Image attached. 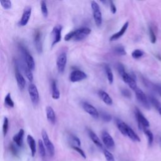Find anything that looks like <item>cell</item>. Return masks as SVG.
Masks as SVG:
<instances>
[{
    "instance_id": "obj_1",
    "label": "cell",
    "mask_w": 161,
    "mask_h": 161,
    "mask_svg": "<svg viewBox=\"0 0 161 161\" xmlns=\"http://www.w3.org/2000/svg\"><path fill=\"white\" fill-rule=\"evenodd\" d=\"M91 30L88 27H82L75 30L71 31L64 37L65 41H69L73 39L75 41H80L84 39L86 37L90 34Z\"/></svg>"
},
{
    "instance_id": "obj_2",
    "label": "cell",
    "mask_w": 161,
    "mask_h": 161,
    "mask_svg": "<svg viewBox=\"0 0 161 161\" xmlns=\"http://www.w3.org/2000/svg\"><path fill=\"white\" fill-rule=\"evenodd\" d=\"M117 70L119 71L120 75L122 78L124 82L127 83L129 87L132 90L135 91L137 88V83H136V79L134 75L129 74L125 71V69L124 66L121 63H119L117 64Z\"/></svg>"
},
{
    "instance_id": "obj_3",
    "label": "cell",
    "mask_w": 161,
    "mask_h": 161,
    "mask_svg": "<svg viewBox=\"0 0 161 161\" xmlns=\"http://www.w3.org/2000/svg\"><path fill=\"white\" fill-rule=\"evenodd\" d=\"M91 8L92 10V14H93L94 20L97 25V27H100L101 26L103 23V17L101 9L98 3L95 1H92L91 3Z\"/></svg>"
},
{
    "instance_id": "obj_4",
    "label": "cell",
    "mask_w": 161,
    "mask_h": 161,
    "mask_svg": "<svg viewBox=\"0 0 161 161\" xmlns=\"http://www.w3.org/2000/svg\"><path fill=\"white\" fill-rule=\"evenodd\" d=\"M136 98H137L138 101L142 107H144L147 110L151 109V104L150 101L147 97L146 95L144 93V91L140 88H137L135 90Z\"/></svg>"
},
{
    "instance_id": "obj_5",
    "label": "cell",
    "mask_w": 161,
    "mask_h": 161,
    "mask_svg": "<svg viewBox=\"0 0 161 161\" xmlns=\"http://www.w3.org/2000/svg\"><path fill=\"white\" fill-rule=\"evenodd\" d=\"M42 137L43 142H44V144L47 148V151L49 154V156L51 157H53L55 154V147L54 144H52V142L49 139L47 132L44 130H43L42 131Z\"/></svg>"
},
{
    "instance_id": "obj_6",
    "label": "cell",
    "mask_w": 161,
    "mask_h": 161,
    "mask_svg": "<svg viewBox=\"0 0 161 161\" xmlns=\"http://www.w3.org/2000/svg\"><path fill=\"white\" fill-rule=\"evenodd\" d=\"M28 94L32 103L35 106H37L39 103L40 97L39 92L37 86L34 84H30L28 88Z\"/></svg>"
},
{
    "instance_id": "obj_7",
    "label": "cell",
    "mask_w": 161,
    "mask_h": 161,
    "mask_svg": "<svg viewBox=\"0 0 161 161\" xmlns=\"http://www.w3.org/2000/svg\"><path fill=\"white\" fill-rule=\"evenodd\" d=\"M67 52L66 51H63L58 55L56 61L57 70L60 73H63L64 72L67 65Z\"/></svg>"
},
{
    "instance_id": "obj_8",
    "label": "cell",
    "mask_w": 161,
    "mask_h": 161,
    "mask_svg": "<svg viewBox=\"0 0 161 161\" xmlns=\"http://www.w3.org/2000/svg\"><path fill=\"white\" fill-rule=\"evenodd\" d=\"M135 115L136 119H137L139 127L140 129L143 130L144 128H147L150 126L149 121L147 120V119L144 116V115L142 114V113L139 110V108H135Z\"/></svg>"
},
{
    "instance_id": "obj_9",
    "label": "cell",
    "mask_w": 161,
    "mask_h": 161,
    "mask_svg": "<svg viewBox=\"0 0 161 161\" xmlns=\"http://www.w3.org/2000/svg\"><path fill=\"white\" fill-rule=\"evenodd\" d=\"M34 45L36 50L39 54H41L43 51V44H42V32L39 29H36L34 32Z\"/></svg>"
},
{
    "instance_id": "obj_10",
    "label": "cell",
    "mask_w": 161,
    "mask_h": 161,
    "mask_svg": "<svg viewBox=\"0 0 161 161\" xmlns=\"http://www.w3.org/2000/svg\"><path fill=\"white\" fill-rule=\"evenodd\" d=\"M87 74L80 70H74L71 72L69 76V80L72 83H77L86 79Z\"/></svg>"
},
{
    "instance_id": "obj_11",
    "label": "cell",
    "mask_w": 161,
    "mask_h": 161,
    "mask_svg": "<svg viewBox=\"0 0 161 161\" xmlns=\"http://www.w3.org/2000/svg\"><path fill=\"white\" fill-rule=\"evenodd\" d=\"M20 49H21V51L24 55L25 60L26 64H27V66L32 71L34 70L35 64V60H34V57L32 56V55H31L28 52V51L24 47L21 46Z\"/></svg>"
},
{
    "instance_id": "obj_12",
    "label": "cell",
    "mask_w": 161,
    "mask_h": 161,
    "mask_svg": "<svg viewBox=\"0 0 161 161\" xmlns=\"http://www.w3.org/2000/svg\"><path fill=\"white\" fill-rule=\"evenodd\" d=\"M62 30H63V26L60 25H55L52 30V47H54L55 44L59 43L62 39Z\"/></svg>"
},
{
    "instance_id": "obj_13",
    "label": "cell",
    "mask_w": 161,
    "mask_h": 161,
    "mask_svg": "<svg viewBox=\"0 0 161 161\" xmlns=\"http://www.w3.org/2000/svg\"><path fill=\"white\" fill-rule=\"evenodd\" d=\"M82 107L86 112L88 113L92 118H94V119H97L100 116V113H99L97 109L89 103L86 101L83 102Z\"/></svg>"
},
{
    "instance_id": "obj_14",
    "label": "cell",
    "mask_w": 161,
    "mask_h": 161,
    "mask_svg": "<svg viewBox=\"0 0 161 161\" xmlns=\"http://www.w3.org/2000/svg\"><path fill=\"white\" fill-rule=\"evenodd\" d=\"M31 15H32V8L30 7H27L25 8L23 10L22 16L19 22H18L19 26L20 27L26 26L27 23H28Z\"/></svg>"
},
{
    "instance_id": "obj_15",
    "label": "cell",
    "mask_w": 161,
    "mask_h": 161,
    "mask_svg": "<svg viewBox=\"0 0 161 161\" xmlns=\"http://www.w3.org/2000/svg\"><path fill=\"white\" fill-rule=\"evenodd\" d=\"M101 139L103 144L107 148L111 149L115 147V141L113 137L107 131H103L102 132Z\"/></svg>"
},
{
    "instance_id": "obj_16",
    "label": "cell",
    "mask_w": 161,
    "mask_h": 161,
    "mask_svg": "<svg viewBox=\"0 0 161 161\" xmlns=\"http://www.w3.org/2000/svg\"><path fill=\"white\" fill-rule=\"evenodd\" d=\"M128 25H129L128 22H125L124 23V25H123V27H121V28L119 31V32L116 34H114L113 35H112L110 37V41H115L118 39H119L120 37H121L123 35V34L126 32V31L128 27Z\"/></svg>"
},
{
    "instance_id": "obj_17",
    "label": "cell",
    "mask_w": 161,
    "mask_h": 161,
    "mask_svg": "<svg viewBox=\"0 0 161 161\" xmlns=\"http://www.w3.org/2000/svg\"><path fill=\"white\" fill-rule=\"evenodd\" d=\"M98 96L101 99L102 101L108 106H111L113 104V100L110 96L103 90H100L98 92Z\"/></svg>"
},
{
    "instance_id": "obj_18",
    "label": "cell",
    "mask_w": 161,
    "mask_h": 161,
    "mask_svg": "<svg viewBox=\"0 0 161 161\" xmlns=\"http://www.w3.org/2000/svg\"><path fill=\"white\" fill-rule=\"evenodd\" d=\"M46 115L48 121L52 123V125H54L56 122V115H55V111L52 107L48 106L46 108Z\"/></svg>"
},
{
    "instance_id": "obj_19",
    "label": "cell",
    "mask_w": 161,
    "mask_h": 161,
    "mask_svg": "<svg viewBox=\"0 0 161 161\" xmlns=\"http://www.w3.org/2000/svg\"><path fill=\"white\" fill-rule=\"evenodd\" d=\"M15 77L16 79V82L18 88L20 90H23L25 87L26 80L25 79L24 77L22 76V74L18 71V69H16L15 72Z\"/></svg>"
},
{
    "instance_id": "obj_20",
    "label": "cell",
    "mask_w": 161,
    "mask_h": 161,
    "mask_svg": "<svg viewBox=\"0 0 161 161\" xmlns=\"http://www.w3.org/2000/svg\"><path fill=\"white\" fill-rule=\"evenodd\" d=\"M24 134L25 132L23 130V129H20L19 132L13 136V140L18 146L22 147L23 145Z\"/></svg>"
},
{
    "instance_id": "obj_21",
    "label": "cell",
    "mask_w": 161,
    "mask_h": 161,
    "mask_svg": "<svg viewBox=\"0 0 161 161\" xmlns=\"http://www.w3.org/2000/svg\"><path fill=\"white\" fill-rule=\"evenodd\" d=\"M27 143L29 145V147L30 148L31 151V154H32V156L34 157L35 156L36 154V143H35V140L34 139V137H32V135H28L27 136Z\"/></svg>"
},
{
    "instance_id": "obj_22",
    "label": "cell",
    "mask_w": 161,
    "mask_h": 161,
    "mask_svg": "<svg viewBox=\"0 0 161 161\" xmlns=\"http://www.w3.org/2000/svg\"><path fill=\"white\" fill-rule=\"evenodd\" d=\"M88 135L89 136L90 139H91L92 142H93V143L97 147L103 148V144L101 143L100 139H99V137L97 136V135L94 132H92L91 130H88Z\"/></svg>"
},
{
    "instance_id": "obj_23",
    "label": "cell",
    "mask_w": 161,
    "mask_h": 161,
    "mask_svg": "<svg viewBox=\"0 0 161 161\" xmlns=\"http://www.w3.org/2000/svg\"><path fill=\"white\" fill-rule=\"evenodd\" d=\"M116 125L117 128H119L120 132L125 136H127V127L128 125L127 123H125L124 121L120 120V119H116Z\"/></svg>"
},
{
    "instance_id": "obj_24",
    "label": "cell",
    "mask_w": 161,
    "mask_h": 161,
    "mask_svg": "<svg viewBox=\"0 0 161 161\" xmlns=\"http://www.w3.org/2000/svg\"><path fill=\"white\" fill-rule=\"evenodd\" d=\"M60 91L57 87V82L53 80L52 82V97L54 100H58L60 98Z\"/></svg>"
},
{
    "instance_id": "obj_25",
    "label": "cell",
    "mask_w": 161,
    "mask_h": 161,
    "mask_svg": "<svg viewBox=\"0 0 161 161\" xmlns=\"http://www.w3.org/2000/svg\"><path fill=\"white\" fill-rule=\"evenodd\" d=\"M127 136H128V137L133 142H140V139L138 135L133 131V130L130 126H128L127 127Z\"/></svg>"
},
{
    "instance_id": "obj_26",
    "label": "cell",
    "mask_w": 161,
    "mask_h": 161,
    "mask_svg": "<svg viewBox=\"0 0 161 161\" xmlns=\"http://www.w3.org/2000/svg\"><path fill=\"white\" fill-rule=\"evenodd\" d=\"M151 104L154 107V108L157 110V111L159 113V114L161 115V103L154 96H149L148 98Z\"/></svg>"
},
{
    "instance_id": "obj_27",
    "label": "cell",
    "mask_w": 161,
    "mask_h": 161,
    "mask_svg": "<svg viewBox=\"0 0 161 161\" xmlns=\"http://www.w3.org/2000/svg\"><path fill=\"white\" fill-rule=\"evenodd\" d=\"M104 71H105V73H106V74H107V77L109 83L110 84H113V80H114L113 74V72H112V71H111V67H110L109 65L106 64L104 66Z\"/></svg>"
},
{
    "instance_id": "obj_28",
    "label": "cell",
    "mask_w": 161,
    "mask_h": 161,
    "mask_svg": "<svg viewBox=\"0 0 161 161\" xmlns=\"http://www.w3.org/2000/svg\"><path fill=\"white\" fill-rule=\"evenodd\" d=\"M4 104H5L6 106L9 107V108H13L14 107L15 104H14L13 100H12L10 93H8L7 95H6V96L4 98Z\"/></svg>"
},
{
    "instance_id": "obj_29",
    "label": "cell",
    "mask_w": 161,
    "mask_h": 161,
    "mask_svg": "<svg viewBox=\"0 0 161 161\" xmlns=\"http://www.w3.org/2000/svg\"><path fill=\"white\" fill-rule=\"evenodd\" d=\"M143 130L145 133V134L146 135L148 139V144H149L150 145H151L153 143V141H154V135H153V133H152V132L151 130H149L147 129V128H144L143 129Z\"/></svg>"
},
{
    "instance_id": "obj_30",
    "label": "cell",
    "mask_w": 161,
    "mask_h": 161,
    "mask_svg": "<svg viewBox=\"0 0 161 161\" xmlns=\"http://www.w3.org/2000/svg\"><path fill=\"white\" fill-rule=\"evenodd\" d=\"M39 152L42 157H44L46 155L45 152V147L44 144V142L42 140H39Z\"/></svg>"
},
{
    "instance_id": "obj_31",
    "label": "cell",
    "mask_w": 161,
    "mask_h": 161,
    "mask_svg": "<svg viewBox=\"0 0 161 161\" xmlns=\"http://www.w3.org/2000/svg\"><path fill=\"white\" fill-rule=\"evenodd\" d=\"M40 7H41V11L44 17L47 18L48 16V8H47V6L46 4V2L45 1H41L40 2Z\"/></svg>"
},
{
    "instance_id": "obj_32",
    "label": "cell",
    "mask_w": 161,
    "mask_h": 161,
    "mask_svg": "<svg viewBox=\"0 0 161 161\" xmlns=\"http://www.w3.org/2000/svg\"><path fill=\"white\" fill-rule=\"evenodd\" d=\"M115 52L119 55H125L127 54L124 47L122 45H118L114 48Z\"/></svg>"
},
{
    "instance_id": "obj_33",
    "label": "cell",
    "mask_w": 161,
    "mask_h": 161,
    "mask_svg": "<svg viewBox=\"0 0 161 161\" xmlns=\"http://www.w3.org/2000/svg\"><path fill=\"white\" fill-rule=\"evenodd\" d=\"M144 54V52L142 50H140V49H135V50L132 52V56L135 59H138L143 56Z\"/></svg>"
},
{
    "instance_id": "obj_34",
    "label": "cell",
    "mask_w": 161,
    "mask_h": 161,
    "mask_svg": "<svg viewBox=\"0 0 161 161\" xmlns=\"http://www.w3.org/2000/svg\"><path fill=\"white\" fill-rule=\"evenodd\" d=\"M25 74L27 78L30 80V82H32L34 80V75H33V72L27 66L25 68Z\"/></svg>"
},
{
    "instance_id": "obj_35",
    "label": "cell",
    "mask_w": 161,
    "mask_h": 161,
    "mask_svg": "<svg viewBox=\"0 0 161 161\" xmlns=\"http://www.w3.org/2000/svg\"><path fill=\"white\" fill-rule=\"evenodd\" d=\"M9 121L7 117H4V120H3V132L4 136H6L8 133V125H9Z\"/></svg>"
},
{
    "instance_id": "obj_36",
    "label": "cell",
    "mask_w": 161,
    "mask_h": 161,
    "mask_svg": "<svg viewBox=\"0 0 161 161\" xmlns=\"http://www.w3.org/2000/svg\"><path fill=\"white\" fill-rule=\"evenodd\" d=\"M100 116H101V119L105 122H110L111 120V119H112L111 116L109 113L104 112V111H101Z\"/></svg>"
},
{
    "instance_id": "obj_37",
    "label": "cell",
    "mask_w": 161,
    "mask_h": 161,
    "mask_svg": "<svg viewBox=\"0 0 161 161\" xmlns=\"http://www.w3.org/2000/svg\"><path fill=\"white\" fill-rule=\"evenodd\" d=\"M0 3H1L2 7L5 10H9L11 8L12 3L11 1H8V0H4V1H0Z\"/></svg>"
},
{
    "instance_id": "obj_38",
    "label": "cell",
    "mask_w": 161,
    "mask_h": 161,
    "mask_svg": "<svg viewBox=\"0 0 161 161\" xmlns=\"http://www.w3.org/2000/svg\"><path fill=\"white\" fill-rule=\"evenodd\" d=\"M104 155L107 161H115L113 155L108 150H104Z\"/></svg>"
},
{
    "instance_id": "obj_39",
    "label": "cell",
    "mask_w": 161,
    "mask_h": 161,
    "mask_svg": "<svg viewBox=\"0 0 161 161\" xmlns=\"http://www.w3.org/2000/svg\"><path fill=\"white\" fill-rule=\"evenodd\" d=\"M149 34L151 37V41L152 44H155L156 42V36L155 34L154 31L152 27L149 28Z\"/></svg>"
},
{
    "instance_id": "obj_40",
    "label": "cell",
    "mask_w": 161,
    "mask_h": 161,
    "mask_svg": "<svg viewBox=\"0 0 161 161\" xmlns=\"http://www.w3.org/2000/svg\"><path fill=\"white\" fill-rule=\"evenodd\" d=\"M121 92L122 96H124L125 98H130L132 96V94H131L130 91L127 89H122L121 91Z\"/></svg>"
},
{
    "instance_id": "obj_41",
    "label": "cell",
    "mask_w": 161,
    "mask_h": 161,
    "mask_svg": "<svg viewBox=\"0 0 161 161\" xmlns=\"http://www.w3.org/2000/svg\"><path fill=\"white\" fill-rule=\"evenodd\" d=\"M72 148L74 150H75L76 151H77L80 156H81L84 159H86V154L84 153V152L81 149V148H80L79 147L77 146H72Z\"/></svg>"
},
{
    "instance_id": "obj_42",
    "label": "cell",
    "mask_w": 161,
    "mask_h": 161,
    "mask_svg": "<svg viewBox=\"0 0 161 161\" xmlns=\"http://www.w3.org/2000/svg\"><path fill=\"white\" fill-rule=\"evenodd\" d=\"M109 3H110V7L111 12L113 14H115L116 12V7L114 2L113 1H109Z\"/></svg>"
},
{
    "instance_id": "obj_43",
    "label": "cell",
    "mask_w": 161,
    "mask_h": 161,
    "mask_svg": "<svg viewBox=\"0 0 161 161\" xmlns=\"http://www.w3.org/2000/svg\"><path fill=\"white\" fill-rule=\"evenodd\" d=\"M71 138L72 139V140L75 142V143L78 145V146H80V139L76 137V136L75 135H71Z\"/></svg>"
},
{
    "instance_id": "obj_44",
    "label": "cell",
    "mask_w": 161,
    "mask_h": 161,
    "mask_svg": "<svg viewBox=\"0 0 161 161\" xmlns=\"http://www.w3.org/2000/svg\"><path fill=\"white\" fill-rule=\"evenodd\" d=\"M158 142H159V144L160 146L161 147V137H158Z\"/></svg>"
}]
</instances>
